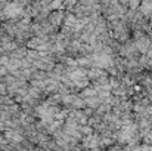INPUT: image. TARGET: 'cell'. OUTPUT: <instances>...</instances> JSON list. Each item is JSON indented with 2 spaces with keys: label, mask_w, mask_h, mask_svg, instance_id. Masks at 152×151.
Listing matches in <instances>:
<instances>
[{
  "label": "cell",
  "mask_w": 152,
  "mask_h": 151,
  "mask_svg": "<svg viewBox=\"0 0 152 151\" xmlns=\"http://www.w3.org/2000/svg\"><path fill=\"white\" fill-rule=\"evenodd\" d=\"M3 136L9 141V144H12V145H16V144H21V142H24V135L19 132V130H15V129H4V132H3Z\"/></svg>",
  "instance_id": "cell-1"
},
{
  "label": "cell",
  "mask_w": 152,
  "mask_h": 151,
  "mask_svg": "<svg viewBox=\"0 0 152 151\" xmlns=\"http://www.w3.org/2000/svg\"><path fill=\"white\" fill-rule=\"evenodd\" d=\"M6 74H9V73H7V70H6L4 67H0V80H1Z\"/></svg>",
  "instance_id": "cell-2"
},
{
  "label": "cell",
  "mask_w": 152,
  "mask_h": 151,
  "mask_svg": "<svg viewBox=\"0 0 152 151\" xmlns=\"http://www.w3.org/2000/svg\"><path fill=\"white\" fill-rule=\"evenodd\" d=\"M31 151H46V150H43L42 147H39V145H36V147H34V148H33V150H31Z\"/></svg>",
  "instance_id": "cell-3"
}]
</instances>
